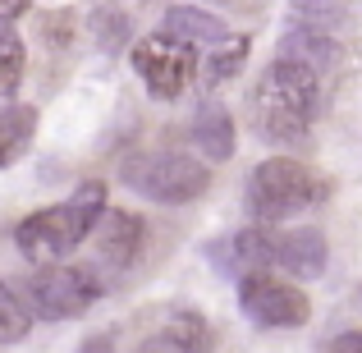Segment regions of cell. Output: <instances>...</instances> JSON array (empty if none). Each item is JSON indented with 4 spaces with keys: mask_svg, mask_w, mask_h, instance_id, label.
I'll list each match as a JSON object with an SVG mask.
<instances>
[{
    "mask_svg": "<svg viewBox=\"0 0 362 353\" xmlns=\"http://www.w3.org/2000/svg\"><path fill=\"white\" fill-rule=\"evenodd\" d=\"M321 106V74L298 60H275L252 88V129L266 142H303Z\"/></svg>",
    "mask_w": 362,
    "mask_h": 353,
    "instance_id": "obj_1",
    "label": "cell"
},
{
    "mask_svg": "<svg viewBox=\"0 0 362 353\" xmlns=\"http://www.w3.org/2000/svg\"><path fill=\"white\" fill-rule=\"evenodd\" d=\"M106 212H110L106 184H101V179H88V184H78L74 197H64V202H55V207H42V212H33L28 221H18L14 243L28 262L55 266V257H69L88 234H97V225H101Z\"/></svg>",
    "mask_w": 362,
    "mask_h": 353,
    "instance_id": "obj_2",
    "label": "cell"
},
{
    "mask_svg": "<svg viewBox=\"0 0 362 353\" xmlns=\"http://www.w3.org/2000/svg\"><path fill=\"white\" fill-rule=\"evenodd\" d=\"M326 179L317 170H308L293 156H271L247 175V212L257 225L284 221V216H298L308 207L326 202Z\"/></svg>",
    "mask_w": 362,
    "mask_h": 353,
    "instance_id": "obj_3",
    "label": "cell"
},
{
    "mask_svg": "<svg viewBox=\"0 0 362 353\" xmlns=\"http://www.w3.org/2000/svg\"><path fill=\"white\" fill-rule=\"evenodd\" d=\"M119 179L138 197L160 207H184L211 188V170L188 151H133V156H124Z\"/></svg>",
    "mask_w": 362,
    "mask_h": 353,
    "instance_id": "obj_4",
    "label": "cell"
},
{
    "mask_svg": "<svg viewBox=\"0 0 362 353\" xmlns=\"http://www.w3.org/2000/svg\"><path fill=\"white\" fill-rule=\"evenodd\" d=\"M101 299V284L88 266H42V271L28 275L23 284V303L33 308V317L42 321H74Z\"/></svg>",
    "mask_w": 362,
    "mask_h": 353,
    "instance_id": "obj_5",
    "label": "cell"
},
{
    "mask_svg": "<svg viewBox=\"0 0 362 353\" xmlns=\"http://www.w3.org/2000/svg\"><path fill=\"white\" fill-rule=\"evenodd\" d=\"M133 69H138L142 83H147L151 97L175 101L179 92L193 83L197 55H193V46H188V42H179V37L160 33V37H142V42L133 46Z\"/></svg>",
    "mask_w": 362,
    "mask_h": 353,
    "instance_id": "obj_6",
    "label": "cell"
},
{
    "mask_svg": "<svg viewBox=\"0 0 362 353\" xmlns=\"http://www.w3.org/2000/svg\"><path fill=\"white\" fill-rule=\"evenodd\" d=\"M239 308L252 326L262 330H284V326H303L312 317L308 294H298L293 284L275 280V275H247L239 284Z\"/></svg>",
    "mask_w": 362,
    "mask_h": 353,
    "instance_id": "obj_7",
    "label": "cell"
},
{
    "mask_svg": "<svg viewBox=\"0 0 362 353\" xmlns=\"http://www.w3.org/2000/svg\"><path fill=\"white\" fill-rule=\"evenodd\" d=\"M216 330L202 312H175L160 330H151L138 345V353H211Z\"/></svg>",
    "mask_w": 362,
    "mask_h": 353,
    "instance_id": "obj_8",
    "label": "cell"
},
{
    "mask_svg": "<svg viewBox=\"0 0 362 353\" xmlns=\"http://www.w3.org/2000/svg\"><path fill=\"white\" fill-rule=\"evenodd\" d=\"M97 257L106 266H115V271H124V266L133 262V257L142 253V238H147V225H142V216H133V212H106L101 216V225H97Z\"/></svg>",
    "mask_w": 362,
    "mask_h": 353,
    "instance_id": "obj_9",
    "label": "cell"
},
{
    "mask_svg": "<svg viewBox=\"0 0 362 353\" xmlns=\"http://www.w3.org/2000/svg\"><path fill=\"white\" fill-rule=\"evenodd\" d=\"M326 234L312 230V225H298V230H284L280 234V271L293 275V280H317L326 275Z\"/></svg>",
    "mask_w": 362,
    "mask_h": 353,
    "instance_id": "obj_10",
    "label": "cell"
},
{
    "mask_svg": "<svg viewBox=\"0 0 362 353\" xmlns=\"http://www.w3.org/2000/svg\"><path fill=\"white\" fill-rule=\"evenodd\" d=\"M188 138H193V147L202 151L206 161H230L234 156V120H230V110L216 106V101H206V106L193 115V124H188Z\"/></svg>",
    "mask_w": 362,
    "mask_h": 353,
    "instance_id": "obj_11",
    "label": "cell"
},
{
    "mask_svg": "<svg viewBox=\"0 0 362 353\" xmlns=\"http://www.w3.org/2000/svg\"><path fill=\"white\" fill-rule=\"evenodd\" d=\"M165 33L170 37H179V42H206V46H225L230 42V33H225V23L216 14H206V9H197V5H175L165 14Z\"/></svg>",
    "mask_w": 362,
    "mask_h": 353,
    "instance_id": "obj_12",
    "label": "cell"
},
{
    "mask_svg": "<svg viewBox=\"0 0 362 353\" xmlns=\"http://www.w3.org/2000/svg\"><path fill=\"white\" fill-rule=\"evenodd\" d=\"M280 60H298V64H308V69L326 74L330 60H335V46H330V37L321 33V28H312L308 18H298V23L289 28V37H284V55Z\"/></svg>",
    "mask_w": 362,
    "mask_h": 353,
    "instance_id": "obj_13",
    "label": "cell"
},
{
    "mask_svg": "<svg viewBox=\"0 0 362 353\" xmlns=\"http://www.w3.org/2000/svg\"><path fill=\"white\" fill-rule=\"evenodd\" d=\"M33 133H37V110L33 106H14V110L0 115V170H9L23 156Z\"/></svg>",
    "mask_w": 362,
    "mask_h": 353,
    "instance_id": "obj_14",
    "label": "cell"
},
{
    "mask_svg": "<svg viewBox=\"0 0 362 353\" xmlns=\"http://www.w3.org/2000/svg\"><path fill=\"white\" fill-rule=\"evenodd\" d=\"M33 330V308L23 303V294H14L0 280V345H18Z\"/></svg>",
    "mask_w": 362,
    "mask_h": 353,
    "instance_id": "obj_15",
    "label": "cell"
},
{
    "mask_svg": "<svg viewBox=\"0 0 362 353\" xmlns=\"http://www.w3.org/2000/svg\"><path fill=\"white\" fill-rule=\"evenodd\" d=\"M247 60V37H230L225 46H216V55L202 64V88H221V83H230L234 74L243 69Z\"/></svg>",
    "mask_w": 362,
    "mask_h": 353,
    "instance_id": "obj_16",
    "label": "cell"
},
{
    "mask_svg": "<svg viewBox=\"0 0 362 353\" xmlns=\"http://www.w3.org/2000/svg\"><path fill=\"white\" fill-rule=\"evenodd\" d=\"M23 42L0 23V97H14L18 83H23Z\"/></svg>",
    "mask_w": 362,
    "mask_h": 353,
    "instance_id": "obj_17",
    "label": "cell"
},
{
    "mask_svg": "<svg viewBox=\"0 0 362 353\" xmlns=\"http://www.w3.org/2000/svg\"><path fill=\"white\" fill-rule=\"evenodd\" d=\"M97 28H101V46H106V51H115V46L124 42V33H129L124 14H115V9H101V14H97Z\"/></svg>",
    "mask_w": 362,
    "mask_h": 353,
    "instance_id": "obj_18",
    "label": "cell"
},
{
    "mask_svg": "<svg viewBox=\"0 0 362 353\" xmlns=\"http://www.w3.org/2000/svg\"><path fill=\"white\" fill-rule=\"evenodd\" d=\"M330 353H362V330H344V335H335Z\"/></svg>",
    "mask_w": 362,
    "mask_h": 353,
    "instance_id": "obj_19",
    "label": "cell"
},
{
    "mask_svg": "<svg viewBox=\"0 0 362 353\" xmlns=\"http://www.w3.org/2000/svg\"><path fill=\"white\" fill-rule=\"evenodd\" d=\"M28 9V0H0V23H9V18H18Z\"/></svg>",
    "mask_w": 362,
    "mask_h": 353,
    "instance_id": "obj_20",
    "label": "cell"
},
{
    "mask_svg": "<svg viewBox=\"0 0 362 353\" xmlns=\"http://www.w3.org/2000/svg\"><path fill=\"white\" fill-rule=\"evenodd\" d=\"M115 349V335H97L92 345H83V353H110Z\"/></svg>",
    "mask_w": 362,
    "mask_h": 353,
    "instance_id": "obj_21",
    "label": "cell"
},
{
    "mask_svg": "<svg viewBox=\"0 0 362 353\" xmlns=\"http://www.w3.org/2000/svg\"><path fill=\"white\" fill-rule=\"evenodd\" d=\"M5 110H14V97H0V115H5Z\"/></svg>",
    "mask_w": 362,
    "mask_h": 353,
    "instance_id": "obj_22",
    "label": "cell"
}]
</instances>
